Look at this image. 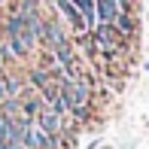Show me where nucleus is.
<instances>
[{
	"label": "nucleus",
	"instance_id": "3",
	"mask_svg": "<svg viewBox=\"0 0 149 149\" xmlns=\"http://www.w3.org/2000/svg\"><path fill=\"white\" fill-rule=\"evenodd\" d=\"M122 12L119 0H94V15H97V22H113Z\"/></svg>",
	"mask_w": 149,
	"mask_h": 149
},
{
	"label": "nucleus",
	"instance_id": "7",
	"mask_svg": "<svg viewBox=\"0 0 149 149\" xmlns=\"http://www.w3.org/2000/svg\"><path fill=\"white\" fill-rule=\"evenodd\" d=\"M0 3H9V0H0Z\"/></svg>",
	"mask_w": 149,
	"mask_h": 149
},
{
	"label": "nucleus",
	"instance_id": "1",
	"mask_svg": "<svg viewBox=\"0 0 149 149\" xmlns=\"http://www.w3.org/2000/svg\"><path fill=\"white\" fill-rule=\"evenodd\" d=\"M40 40H37V33L33 31H18V33H12V37H6V46H9V52H12V58H24L28 52H33V46H37Z\"/></svg>",
	"mask_w": 149,
	"mask_h": 149
},
{
	"label": "nucleus",
	"instance_id": "6",
	"mask_svg": "<svg viewBox=\"0 0 149 149\" xmlns=\"http://www.w3.org/2000/svg\"><path fill=\"white\" fill-rule=\"evenodd\" d=\"M12 137H15V128H12V119L6 116V113H0V140H3V143H9Z\"/></svg>",
	"mask_w": 149,
	"mask_h": 149
},
{
	"label": "nucleus",
	"instance_id": "5",
	"mask_svg": "<svg viewBox=\"0 0 149 149\" xmlns=\"http://www.w3.org/2000/svg\"><path fill=\"white\" fill-rule=\"evenodd\" d=\"M28 79H31V88H37V91H40L46 82H52V73H49V67H33Z\"/></svg>",
	"mask_w": 149,
	"mask_h": 149
},
{
	"label": "nucleus",
	"instance_id": "4",
	"mask_svg": "<svg viewBox=\"0 0 149 149\" xmlns=\"http://www.w3.org/2000/svg\"><path fill=\"white\" fill-rule=\"evenodd\" d=\"M110 24L122 33V37H134V33H137V22H134V15H131L128 9H122V12H119L116 18H113Z\"/></svg>",
	"mask_w": 149,
	"mask_h": 149
},
{
	"label": "nucleus",
	"instance_id": "2",
	"mask_svg": "<svg viewBox=\"0 0 149 149\" xmlns=\"http://www.w3.org/2000/svg\"><path fill=\"white\" fill-rule=\"evenodd\" d=\"M33 122H37V125L43 128L46 134H52V137H58V134H64V119H61L58 113L52 110V107H46V104H43V110H40L37 116H33Z\"/></svg>",
	"mask_w": 149,
	"mask_h": 149
}]
</instances>
